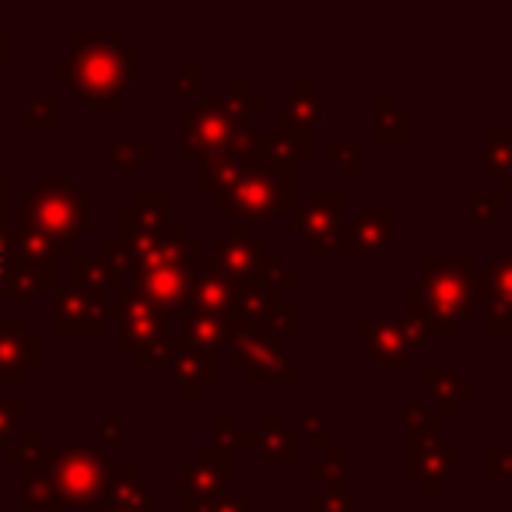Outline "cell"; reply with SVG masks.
Returning <instances> with one entry per match:
<instances>
[{
    "instance_id": "cell-1",
    "label": "cell",
    "mask_w": 512,
    "mask_h": 512,
    "mask_svg": "<svg viewBox=\"0 0 512 512\" xmlns=\"http://www.w3.org/2000/svg\"><path fill=\"white\" fill-rule=\"evenodd\" d=\"M467 264V260H463ZM463 264H439V260H425V295H428V323H432V316H446V327L449 320H456V316H467L470 313V281L460 274ZM435 327V323H432Z\"/></svg>"
},
{
    "instance_id": "cell-2",
    "label": "cell",
    "mask_w": 512,
    "mask_h": 512,
    "mask_svg": "<svg viewBox=\"0 0 512 512\" xmlns=\"http://www.w3.org/2000/svg\"><path fill=\"white\" fill-rule=\"evenodd\" d=\"M281 186H274L271 172H242L239 179L232 176V186H228V197H232V207L246 218H271L274 207L281 204Z\"/></svg>"
},
{
    "instance_id": "cell-3",
    "label": "cell",
    "mask_w": 512,
    "mask_h": 512,
    "mask_svg": "<svg viewBox=\"0 0 512 512\" xmlns=\"http://www.w3.org/2000/svg\"><path fill=\"white\" fill-rule=\"evenodd\" d=\"M362 330L369 334L365 337V341H369V351L383 358L386 365H397L400 358L407 355V337H411V330H407L404 323H365Z\"/></svg>"
},
{
    "instance_id": "cell-4",
    "label": "cell",
    "mask_w": 512,
    "mask_h": 512,
    "mask_svg": "<svg viewBox=\"0 0 512 512\" xmlns=\"http://www.w3.org/2000/svg\"><path fill=\"white\" fill-rule=\"evenodd\" d=\"M488 288L495 295V306H491V330H498L502 316H512V256H502L488 267Z\"/></svg>"
},
{
    "instance_id": "cell-5",
    "label": "cell",
    "mask_w": 512,
    "mask_h": 512,
    "mask_svg": "<svg viewBox=\"0 0 512 512\" xmlns=\"http://www.w3.org/2000/svg\"><path fill=\"white\" fill-rule=\"evenodd\" d=\"M334 214H337V193H316L313 204L299 214L302 232H306L313 242H316V232H323V235H327V242H330V239H334V232H337Z\"/></svg>"
},
{
    "instance_id": "cell-6",
    "label": "cell",
    "mask_w": 512,
    "mask_h": 512,
    "mask_svg": "<svg viewBox=\"0 0 512 512\" xmlns=\"http://www.w3.org/2000/svg\"><path fill=\"white\" fill-rule=\"evenodd\" d=\"M390 214L386 211H369L358 218V225L351 228V239L344 242V249H351V253H369V249H383L386 242V232H390Z\"/></svg>"
},
{
    "instance_id": "cell-7",
    "label": "cell",
    "mask_w": 512,
    "mask_h": 512,
    "mask_svg": "<svg viewBox=\"0 0 512 512\" xmlns=\"http://www.w3.org/2000/svg\"><path fill=\"white\" fill-rule=\"evenodd\" d=\"M306 116V127H313V123H320L323 109L320 102L313 99V92H309L306 81H299V88H295V95L285 102V120H302Z\"/></svg>"
},
{
    "instance_id": "cell-8",
    "label": "cell",
    "mask_w": 512,
    "mask_h": 512,
    "mask_svg": "<svg viewBox=\"0 0 512 512\" xmlns=\"http://www.w3.org/2000/svg\"><path fill=\"white\" fill-rule=\"evenodd\" d=\"M228 302V281L225 278H204L197 288V309L200 313H218Z\"/></svg>"
},
{
    "instance_id": "cell-9",
    "label": "cell",
    "mask_w": 512,
    "mask_h": 512,
    "mask_svg": "<svg viewBox=\"0 0 512 512\" xmlns=\"http://www.w3.org/2000/svg\"><path fill=\"white\" fill-rule=\"evenodd\" d=\"M509 141H502L498 137V130L491 134V144H488V158H491V169L498 172V176H505L509 179V186H512V130H502Z\"/></svg>"
},
{
    "instance_id": "cell-10",
    "label": "cell",
    "mask_w": 512,
    "mask_h": 512,
    "mask_svg": "<svg viewBox=\"0 0 512 512\" xmlns=\"http://www.w3.org/2000/svg\"><path fill=\"white\" fill-rule=\"evenodd\" d=\"M190 337H193V348H214L221 341V327L214 320H193Z\"/></svg>"
},
{
    "instance_id": "cell-11",
    "label": "cell",
    "mask_w": 512,
    "mask_h": 512,
    "mask_svg": "<svg viewBox=\"0 0 512 512\" xmlns=\"http://www.w3.org/2000/svg\"><path fill=\"white\" fill-rule=\"evenodd\" d=\"M186 285H190V278H186L183 271H172V274H158L155 295H162V299H179V295L186 292Z\"/></svg>"
},
{
    "instance_id": "cell-12",
    "label": "cell",
    "mask_w": 512,
    "mask_h": 512,
    "mask_svg": "<svg viewBox=\"0 0 512 512\" xmlns=\"http://www.w3.org/2000/svg\"><path fill=\"white\" fill-rule=\"evenodd\" d=\"M425 383H439V393H435V397L442 400V411H449V407H453V400H449V386H453V379L442 376V372H425Z\"/></svg>"
},
{
    "instance_id": "cell-13",
    "label": "cell",
    "mask_w": 512,
    "mask_h": 512,
    "mask_svg": "<svg viewBox=\"0 0 512 512\" xmlns=\"http://www.w3.org/2000/svg\"><path fill=\"white\" fill-rule=\"evenodd\" d=\"M0 274H4V246H0Z\"/></svg>"
}]
</instances>
